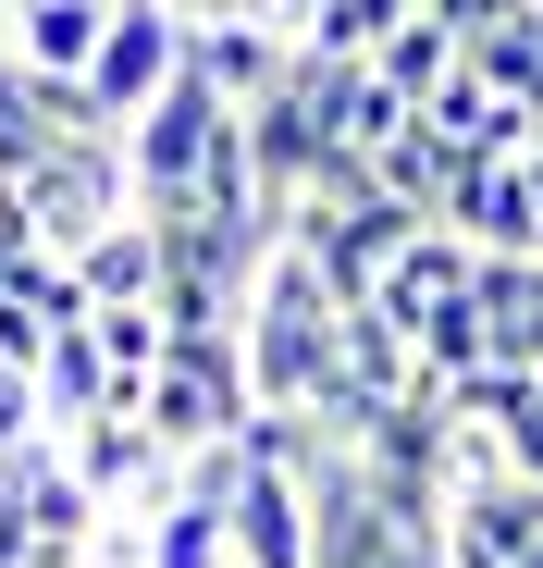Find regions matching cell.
Segmentation results:
<instances>
[{
	"mask_svg": "<svg viewBox=\"0 0 543 568\" xmlns=\"http://www.w3.org/2000/svg\"><path fill=\"white\" fill-rule=\"evenodd\" d=\"M223 136H235V100L186 62L161 87V100L124 124V185H136V211L148 223H173V211H198V185H211V161H223Z\"/></svg>",
	"mask_w": 543,
	"mask_h": 568,
	"instance_id": "obj_1",
	"label": "cell"
},
{
	"mask_svg": "<svg viewBox=\"0 0 543 568\" xmlns=\"http://www.w3.org/2000/svg\"><path fill=\"white\" fill-rule=\"evenodd\" d=\"M13 199H25V235H38L50 260H74V247H100V235L136 211V185H124V149H112V136H62Z\"/></svg>",
	"mask_w": 543,
	"mask_h": 568,
	"instance_id": "obj_2",
	"label": "cell"
},
{
	"mask_svg": "<svg viewBox=\"0 0 543 568\" xmlns=\"http://www.w3.org/2000/svg\"><path fill=\"white\" fill-rule=\"evenodd\" d=\"M173 74H186V13H173V0H124L112 38H100V62H86V112H100V136H124Z\"/></svg>",
	"mask_w": 543,
	"mask_h": 568,
	"instance_id": "obj_3",
	"label": "cell"
},
{
	"mask_svg": "<svg viewBox=\"0 0 543 568\" xmlns=\"http://www.w3.org/2000/svg\"><path fill=\"white\" fill-rule=\"evenodd\" d=\"M223 556L235 568H321V495L297 469H272L259 445H247L235 495H223Z\"/></svg>",
	"mask_w": 543,
	"mask_h": 568,
	"instance_id": "obj_4",
	"label": "cell"
},
{
	"mask_svg": "<svg viewBox=\"0 0 543 568\" xmlns=\"http://www.w3.org/2000/svg\"><path fill=\"white\" fill-rule=\"evenodd\" d=\"M444 223H458L482 260H543V199H531V161H458V185H444Z\"/></svg>",
	"mask_w": 543,
	"mask_h": 568,
	"instance_id": "obj_5",
	"label": "cell"
},
{
	"mask_svg": "<svg viewBox=\"0 0 543 568\" xmlns=\"http://www.w3.org/2000/svg\"><path fill=\"white\" fill-rule=\"evenodd\" d=\"M470 284H482V247H470L458 223H420V235H408V260L383 272V297H371V310H383L396 334H420L432 310H470Z\"/></svg>",
	"mask_w": 543,
	"mask_h": 568,
	"instance_id": "obj_6",
	"label": "cell"
},
{
	"mask_svg": "<svg viewBox=\"0 0 543 568\" xmlns=\"http://www.w3.org/2000/svg\"><path fill=\"white\" fill-rule=\"evenodd\" d=\"M124 0H13V62L50 74V87H86V62H100Z\"/></svg>",
	"mask_w": 543,
	"mask_h": 568,
	"instance_id": "obj_7",
	"label": "cell"
},
{
	"mask_svg": "<svg viewBox=\"0 0 543 568\" xmlns=\"http://www.w3.org/2000/svg\"><path fill=\"white\" fill-rule=\"evenodd\" d=\"M186 62H198V74L223 87L235 112H259L272 87L297 74V50H285V38H259V26H235V13H211V26H186Z\"/></svg>",
	"mask_w": 543,
	"mask_h": 568,
	"instance_id": "obj_8",
	"label": "cell"
},
{
	"mask_svg": "<svg viewBox=\"0 0 543 568\" xmlns=\"http://www.w3.org/2000/svg\"><path fill=\"white\" fill-rule=\"evenodd\" d=\"M74 284H86V310H161V223L124 211L100 247H74Z\"/></svg>",
	"mask_w": 543,
	"mask_h": 568,
	"instance_id": "obj_9",
	"label": "cell"
},
{
	"mask_svg": "<svg viewBox=\"0 0 543 568\" xmlns=\"http://www.w3.org/2000/svg\"><path fill=\"white\" fill-rule=\"evenodd\" d=\"M482 334H494V371H543V260H482Z\"/></svg>",
	"mask_w": 543,
	"mask_h": 568,
	"instance_id": "obj_10",
	"label": "cell"
},
{
	"mask_svg": "<svg viewBox=\"0 0 543 568\" xmlns=\"http://www.w3.org/2000/svg\"><path fill=\"white\" fill-rule=\"evenodd\" d=\"M100 408H124V384H112V358H100V334H50V358H38V420L50 433H74V420H100Z\"/></svg>",
	"mask_w": 543,
	"mask_h": 568,
	"instance_id": "obj_11",
	"label": "cell"
},
{
	"mask_svg": "<svg viewBox=\"0 0 543 568\" xmlns=\"http://www.w3.org/2000/svg\"><path fill=\"white\" fill-rule=\"evenodd\" d=\"M371 185L396 211H420V223H444V185H458V149H444L432 124H408L396 149H371Z\"/></svg>",
	"mask_w": 543,
	"mask_h": 568,
	"instance_id": "obj_12",
	"label": "cell"
},
{
	"mask_svg": "<svg viewBox=\"0 0 543 568\" xmlns=\"http://www.w3.org/2000/svg\"><path fill=\"white\" fill-rule=\"evenodd\" d=\"M371 74H383V87H396V100L420 112V100H432V87H444V74H458V38H444L432 13H408V26H396L383 50H371Z\"/></svg>",
	"mask_w": 543,
	"mask_h": 568,
	"instance_id": "obj_13",
	"label": "cell"
},
{
	"mask_svg": "<svg viewBox=\"0 0 543 568\" xmlns=\"http://www.w3.org/2000/svg\"><path fill=\"white\" fill-rule=\"evenodd\" d=\"M86 334H100V358H112V384H124V408L148 396V371L173 358V322H161V310H86Z\"/></svg>",
	"mask_w": 543,
	"mask_h": 568,
	"instance_id": "obj_14",
	"label": "cell"
},
{
	"mask_svg": "<svg viewBox=\"0 0 543 568\" xmlns=\"http://www.w3.org/2000/svg\"><path fill=\"white\" fill-rule=\"evenodd\" d=\"M235 26H259V38H285L297 62H309V26H321V0H223Z\"/></svg>",
	"mask_w": 543,
	"mask_h": 568,
	"instance_id": "obj_15",
	"label": "cell"
},
{
	"mask_svg": "<svg viewBox=\"0 0 543 568\" xmlns=\"http://www.w3.org/2000/svg\"><path fill=\"white\" fill-rule=\"evenodd\" d=\"M0 396H38V384H25V371H13V358H0Z\"/></svg>",
	"mask_w": 543,
	"mask_h": 568,
	"instance_id": "obj_16",
	"label": "cell"
},
{
	"mask_svg": "<svg viewBox=\"0 0 543 568\" xmlns=\"http://www.w3.org/2000/svg\"><path fill=\"white\" fill-rule=\"evenodd\" d=\"M519 568H543V544H531V556H519Z\"/></svg>",
	"mask_w": 543,
	"mask_h": 568,
	"instance_id": "obj_17",
	"label": "cell"
}]
</instances>
